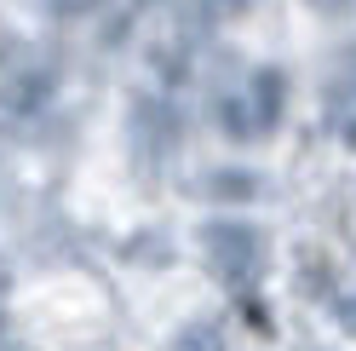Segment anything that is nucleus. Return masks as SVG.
I'll return each instance as SVG.
<instances>
[{
	"mask_svg": "<svg viewBox=\"0 0 356 351\" xmlns=\"http://www.w3.org/2000/svg\"><path fill=\"white\" fill-rule=\"evenodd\" d=\"M202 248H207L213 276L225 282L230 294L248 299L259 288V276H264V231L259 225H248V219H207Z\"/></svg>",
	"mask_w": 356,
	"mask_h": 351,
	"instance_id": "1",
	"label": "nucleus"
},
{
	"mask_svg": "<svg viewBox=\"0 0 356 351\" xmlns=\"http://www.w3.org/2000/svg\"><path fill=\"white\" fill-rule=\"evenodd\" d=\"M282 104H287V75L282 70H253L241 93L218 98V127L230 139H264V133H276Z\"/></svg>",
	"mask_w": 356,
	"mask_h": 351,
	"instance_id": "2",
	"label": "nucleus"
},
{
	"mask_svg": "<svg viewBox=\"0 0 356 351\" xmlns=\"http://www.w3.org/2000/svg\"><path fill=\"white\" fill-rule=\"evenodd\" d=\"M127 139L132 150L149 162V167H161L178 156V139H184V127H178V109L167 98H138L132 104V121H127Z\"/></svg>",
	"mask_w": 356,
	"mask_h": 351,
	"instance_id": "3",
	"label": "nucleus"
},
{
	"mask_svg": "<svg viewBox=\"0 0 356 351\" xmlns=\"http://www.w3.org/2000/svg\"><path fill=\"white\" fill-rule=\"evenodd\" d=\"M259 190L253 173H207V196H225V202H248Z\"/></svg>",
	"mask_w": 356,
	"mask_h": 351,
	"instance_id": "4",
	"label": "nucleus"
},
{
	"mask_svg": "<svg viewBox=\"0 0 356 351\" xmlns=\"http://www.w3.org/2000/svg\"><path fill=\"white\" fill-rule=\"evenodd\" d=\"M172 351H225V334H218L213 322H190V328H178Z\"/></svg>",
	"mask_w": 356,
	"mask_h": 351,
	"instance_id": "5",
	"label": "nucleus"
},
{
	"mask_svg": "<svg viewBox=\"0 0 356 351\" xmlns=\"http://www.w3.org/2000/svg\"><path fill=\"white\" fill-rule=\"evenodd\" d=\"M327 305H333V317H339V322L350 328V334H356V288H339Z\"/></svg>",
	"mask_w": 356,
	"mask_h": 351,
	"instance_id": "6",
	"label": "nucleus"
},
{
	"mask_svg": "<svg viewBox=\"0 0 356 351\" xmlns=\"http://www.w3.org/2000/svg\"><path fill=\"white\" fill-rule=\"evenodd\" d=\"M47 6H52L58 17H86L92 6H104V0H47Z\"/></svg>",
	"mask_w": 356,
	"mask_h": 351,
	"instance_id": "7",
	"label": "nucleus"
},
{
	"mask_svg": "<svg viewBox=\"0 0 356 351\" xmlns=\"http://www.w3.org/2000/svg\"><path fill=\"white\" fill-rule=\"evenodd\" d=\"M316 6H345V0H316Z\"/></svg>",
	"mask_w": 356,
	"mask_h": 351,
	"instance_id": "8",
	"label": "nucleus"
},
{
	"mask_svg": "<svg viewBox=\"0 0 356 351\" xmlns=\"http://www.w3.org/2000/svg\"><path fill=\"white\" fill-rule=\"evenodd\" d=\"M225 6H248V0H225Z\"/></svg>",
	"mask_w": 356,
	"mask_h": 351,
	"instance_id": "9",
	"label": "nucleus"
}]
</instances>
